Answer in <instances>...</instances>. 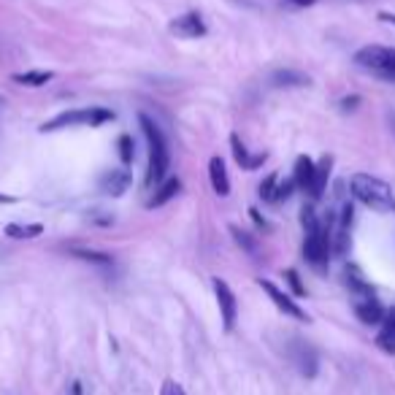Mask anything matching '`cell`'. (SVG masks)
<instances>
[{
  "instance_id": "obj_12",
  "label": "cell",
  "mask_w": 395,
  "mask_h": 395,
  "mask_svg": "<svg viewBox=\"0 0 395 395\" xmlns=\"http://www.w3.org/2000/svg\"><path fill=\"white\" fill-rule=\"evenodd\" d=\"M209 179H212V187H214V192H217L220 198H227V195H230V179H227L222 157H212V160H209Z\"/></svg>"
},
{
  "instance_id": "obj_14",
  "label": "cell",
  "mask_w": 395,
  "mask_h": 395,
  "mask_svg": "<svg viewBox=\"0 0 395 395\" xmlns=\"http://www.w3.org/2000/svg\"><path fill=\"white\" fill-rule=\"evenodd\" d=\"M330 166H333V160L325 155V157L317 163V168H314V181H311V190H308V195H311L314 201H317V198H322V192H325V187H328Z\"/></svg>"
},
{
  "instance_id": "obj_10",
  "label": "cell",
  "mask_w": 395,
  "mask_h": 395,
  "mask_svg": "<svg viewBox=\"0 0 395 395\" xmlns=\"http://www.w3.org/2000/svg\"><path fill=\"white\" fill-rule=\"evenodd\" d=\"M230 146H233V157L236 163L244 168V171H255L265 163V152L263 155H249V149L244 146V141L238 135H230Z\"/></svg>"
},
{
  "instance_id": "obj_11",
  "label": "cell",
  "mask_w": 395,
  "mask_h": 395,
  "mask_svg": "<svg viewBox=\"0 0 395 395\" xmlns=\"http://www.w3.org/2000/svg\"><path fill=\"white\" fill-rule=\"evenodd\" d=\"M128 187H131V174H128L125 168H120V171H109V174L100 179V190H103L106 195H114V198H120Z\"/></svg>"
},
{
  "instance_id": "obj_27",
  "label": "cell",
  "mask_w": 395,
  "mask_h": 395,
  "mask_svg": "<svg viewBox=\"0 0 395 395\" xmlns=\"http://www.w3.org/2000/svg\"><path fill=\"white\" fill-rule=\"evenodd\" d=\"M357 103H360V98H357V95L344 98V100H341V111H352V109H357Z\"/></svg>"
},
{
  "instance_id": "obj_26",
  "label": "cell",
  "mask_w": 395,
  "mask_h": 395,
  "mask_svg": "<svg viewBox=\"0 0 395 395\" xmlns=\"http://www.w3.org/2000/svg\"><path fill=\"white\" fill-rule=\"evenodd\" d=\"M293 190H295V179H290V181H282V184H276V198H273V201H287V198L293 195Z\"/></svg>"
},
{
  "instance_id": "obj_8",
  "label": "cell",
  "mask_w": 395,
  "mask_h": 395,
  "mask_svg": "<svg viewBox=\"0 0 395 395\" xmlns=\"http://www.w3.org/2000/svg\"><path fill=\"white\" fill-rule=\"evenodd\" d=\"M168 30H171L174 36H179V38H203V36H206V25H203L201 14H195V11L176 16L174 22L168 25Z\"/></svg>"
},
{
  "instance_id": "obj_2",
  "label": "cell",
  "mask_w": 395,
  "mask_h": 395,
  "mask_svg": "<svg viewBox=\"0 0 395 395\" xmlns=\"http://www.w3.org/2000/svg\"><path fill=\"white\" fill-rule=\"evenodd\" d=\"M350 187L352 195L360 203H365L368 209H374L379 214L395 212V192L387 181H382V179H376V176L371 174H354L350 179Z\"/></svg>"
},
{
  "instance_id": "obj_20",
  "label": "cell",
  "mask_w": 395,
  "mask_h": 395,
  "mask_svg": "<svg viewBox=\"0 0 395 395\" xmlns=\"http://www.w3.org/2000/svg\"><path fill=\"white\" fill-rule=\"evenodd\" d=\"M41 233H44V225H38V222H33V225H19V222L5 225V236H11V238H36Z\"/></svg>"
},
{
  "instance_id": "obj_1",
  "label": "cell",
  "mask_w": 395,
  "mask_h": 395,
  "mask_svg": "<svg viewBox=\"0 0 395 395\" xmlns=\"http://www.w3.org/2000/svg\"><path fill=\"white\" fill-rule=\"evenodd\" d=\"M141 122V131L146 135V144H149V168H146V187H155V184H163L166 174H168V166H171V155H168V144H166V135L163 131L155 125L152 117L141 114L138 117Z\"/></svg>"
},
{
  "instance_id": "obj_30",
  "label": "cell",
  "mask_w": 395,
  "mask_h": 395,
  "mask_svg": "<svg viewBox=\"0 0 395 395\" xmlns=\"http://www.w3.org/2000/svg\"><path fill=\"white\" fill-rule=\"evenodd\" d=\"M284 3H290V5H295V8H306V5H314L317 0H284Z\"/></svg>"
},
{
  "instance_id": "obj_7",
  "label": "cell",
  "mask_w": 395,
  "mask_h": 395,
  "mask_svg": "<svg viewBox=\"0 0 395 395\" xmlns=\"http://www.w3.org/2000/svg\"><path fill=\"white\" fill-rule=\"evenodd\" d=\"M260 287H263L265 295L273 301V306L279 308V311H284L287 317H293V319H301V322H306V319H308L306 311L298 306V304H295V301H293L287 293H282V290H279L273 282H268V279H260Z\"/></svg>"
},
{
  "instance_id": "obj_28",
  "label": "cell",
  "mask_w": 395,
  "mask_h": 395,
  "mask_svg": "<svg viewBox=\"0 0 395 395\" xmlns=\"http://www.w3.org/2000/svg\"><path fill=\"white\" fill-rule=\"evenodd\" d=\"M179 393H181V387L176 385L174 379H168V382L163 385V395H179Z\"/></svg>"
},
{
  "instance_id": "obj_29",
  "label": "cell",
  "mask_w": 395,
  "mask_h": 395,
  "mask_svg": "<svg viewBox=\"0 0 395 395\" xmlns=\"http://www.w3.org/2000/svg\"><path fill=\"white\" fill-rule=\"evenodd\" d=\"M249 214H252V220H255V225H258V227L268 230V222H265L263 217H260V212H258V209H249Z\"/></svg>"
},
{
  "instance_id": "obj_23",
  "label": "cell",
  "mask_w": 395,
  "mask_h": 395,
  "mask_svg": "<svg viewBox=\"0 0 395 395\" xmlns=\"http://www.w3.org/2000/svg\"><path fill=\"white\" fill-rule=\"evenodd\" d=\"M276 184H279V176L276 174H268L260 184V198L263 201H273L276 198Z\"/></svg>"
},
{
  "instance_id": "obj_13",
  "label": "cell",
  "mask_w": 395,
  "mask_h": 395,
  "mask_svg": "<svg viewBox=\"0 0 395 395\" xmlns=\"http://www.w3.org/2000/svg\"><path fill=\"white\" fill-rule=\"evenodd\" d=\"M314 168H317V163L306 157V155H301L298 160H295V168H293V179H295V187H301L304 192L311 190V181H314Z\"/></svg>"
},
{
  "instance_id": "obj_16",
  "label": "cell",
  "mask_w": 395,
  "mask_h": 395,
  "mask_svg": "<svg viewBox=\"0 0 395 395\" xmlns=\"http://www.w3.org/2000/svg\"><path fill=\"white\" fill-rule=\"evenodd\" d=\"M376 344H379V350H385L387 354H395V308L385 314V322H382V330L376 336Z\"/></svg>"
},
{
  "instance_id": "obj_18",
  "label": "cell",
  "mask_w": 395,
  "mask_h": 395,
  "mask_svg": "<svg viewBox=\"0 0 395 395\" xmlns=\"http://www.w3.org/2000/svg\"><path fill=\"white\" fill-rule=\"evenodd\" d=\"M271 82H273L276 87H306L308 76H306V74H301V71L284 68V71H273Z\"/></svg>"
},
{
  "instance_id": "obj_25",
  "label": "cell",
  "mask_w": 395,
  "mask_h": 395,
  "mask_svg": "<svg viewBox=\"0 0 395 395\" xmlns=\"http://www.w3.org/2000/svg\"><path fill=\"white\" fill-rule=\"evenodd\" d=\"M120 160L128 166L133 160V138L131 135H120Z\"/></svg>"
},
{
  "instance_id": "obj_17",
  "label": "cell",
  "mask_w": 395,
  "mask_h": 395,
  "mask_svg": "<svg viewBox=\"0 0 395 395\" xmlns=\"http://www.w3.org/2000/svg\"><path fill=\"white\" fill-rule=\"evenodd\" d=\"M179 190H181V181H179V179H168V181H163V184L157 187V192L152 195L149 209H160V206H166L168 201H174L176 195H179Z\"/></svg>"
},
{
  "instance_id": "obj_33",
  "label": "cell",
  "mask_w": 395,
  "mask_h": 395,
  "mask_svg": "<svg viewBox=\"0 0 395 395\" xmlns=\"http://www.w3.org/2000/svg\"><path fill=\"white\" fill-rule=\"evenodd\" d=\"M179 395H187V393H184V390H181V393H179Z\"/></svg>"
},
{
  "instance_id": "obj_31",
  "label": "cell",
  "mask_w": 395,
  "mask_h": 395,
  "mask_svg": "<svg viewBox=\"0 0 395 395\" xmlns=\"http://www.w3.org/2000/svg\"><path fill=\"white\" fill-rule=\"evenodd\" d=\"M379 19H385V22L395 25V14H387V11H382V14H379Z\"/></svg>"
},
{
  "instance_id": "obj_15",
  "label": "cell",
  "mask_w": 395,
  "mask_h": 395,
  "mask_svg": "<svg viewBox=\"0 0 395 395\" xmlns=\"http://www.w3.org/2000/svg\"><path fill=\"white\" fill-rule=\"evenodd\" d=\"M293 352H295V365H298V371H301L304 376H314V374H317V354H314V350L298 341V344L293 347Z\"/></svg>"
},
{
  "instance_id": "obj_9",
  "label": "cell",
  "mask_w": 395,
  "mask_h": 395,
  "mask_svg": "<svg viewBox=\"0 0 395 395\" xmlns=\"http://www.w3.org/2000/svg\"><path fill=\"white\" fill-rule=\"evenodd\" d=\"M354 314H357V319L363 322V325H379V322H385V308L379 301H374L371 295L368 298H363V301H357L354 304Z\"/></svg>"
},
{
  "instance_id": "obj_6",
  "label": "cell",
  "mask_w": 395,
  "mask_h": 395,
  "mask_svg": "<svg viewBox=\"0 0 395 395\" xmlns=\"http://www.w3.org/2000/svg\"><path fill=\"white\" fill-rule=\"evenodd\" d=\"M212 284H214V295H217V304H220L222 325H225V330H233V328H236V317H238L236 295H233V290L227 287V282H222L220 276L212 279Z\"/></svg>"
},
{
  "instance_id": "obj_24",
  "label": "cell",
  "mask_w": 395,
  "mask_h": 395,
  "mask_svg": "<svg viewBox=\"0 0 395 395\" xmlns=\"http://www.w3.org/2000/svg\"><path fill=\"white\" fill-rule=\"evenodd\" d=\"M284 279H287V284H290V290L301 298V295H306V287H304V282H301V276H298V271L295 268H287L284 271Z\"/></svg>"
},
{
  "instance_id": "obj_22",
  "label": "cell",
  "mask_w": 395,
  "mask_h": 395,
  "mask_svg": "<svg viewBox=\"0 0 395 395\" xmlns=\"http://www.w3.org/2000/svg\"><path fill=\"white\" fill-rule=\"evenodd\" d=\"M74 258L79 260H87V263H95V265H111V258L109 255H100V252H89V249H71Z\"/></svg>"
},
{
  "instance_id": "obj_21",
  "label": "cell",
  "mask_w": 395,
  "mask_h": 395,
  "mask_svg": "<svg viewBox=\"0 0 395 395\" xmlns=\"http://www.w3.org/2000/svg\"><path fill=\"white\" fill-rule=\"evenodd\" d=\"M230 233H233L236 244H238L244 252H249V255H258V241H255L249 233H244V230H241V227H236V225H230Z\"/></svg>"
},
{
  "instance_id": "obj_4",
  "label": "cell",
  "mask_w": 395,
  "mask_h": 395,
  "mask_svg": "<svg viewBox=\"0 0 395 395\" xmlns=\"http://www.w3.org/2000/svg\"><path fill=\"white\" fill-rule=\"evenodd\" d=\"M354 63L365 71H374L379 74L382 79H393L395 82V49L393 46H363L354 52Z\"/></svg>"
},
{
  "instance_id": "obj_19",
  "label": "cell",
  "mask_w": 395,
  "mask_h": 395,
  "mask_svg": "<svg viewBox=\"0 0 395 395\" xmlns=\"http://www.w3.org/2000/svg\"><path fill=\"white\" fill-rule=\"evenodd\" d=\"M11 79L22 87H44L46 82L54 79V74L52 71H25V74H14Z\"/></svg>"
},
{
  "instance_id": "obj_32",
  "label": "cell",
  "mask_w": 395,
  "mask_h": 395,
  "mask_svg": "<svg viewBox=\"0 0 395 395\" xmlns=\"http://www.w3.org/2000/svg\"><path fill=\"white\" fill-rule=\"evenodd\" d=\"M11 201H14L11 195H3V192H0V203H11Z\"/></svg>"
},
{
  "instance_id": "obj_5",
  "label": "cell",
  "mask_w": 395,
  "mask_h": 395,
  "mask_svg": "<svg viewBox=\"0 0 395 395\" xmlns=\"http://www.w3.org/2000/svg\"><path fill=\"white\" fill-rule=\"evenodd\" d=\"M328 255H330V236L322 225H314L311 230H306V241H304V258L306 263L325 273L328 271Z\"/></svg>"
},
{
  "instance_id": "obj_3",
  "label": "cell",
  "mask_w": 395,
  "mask_h": 395,
  "mask_svg": "<svg viewBox=\"0 0 395 395\" xmlns=\"http://www.w3.org/2000/svg\"><path fill=\"white\" fill-rule=\"evenodd\" d=\"M111 120H114V111H111V109H103V106L74 109V111H63V114L52 117L49 122H44V125H41V133H57V131H65V128H76V125L98 128V125L111 122Z\"/></svg>"
}]
</instances>
